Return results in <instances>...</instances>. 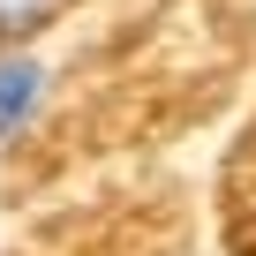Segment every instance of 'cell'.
Returning a JSON list of instances; mask_svg holds the SVG:
<instances>
[{"label": "cell", "instance_id": "6da1fadb", "mask_svg": "<svg viewBox=\"0 0 256 256\" xmlns=\"http://www.w3.org/2000/svg\"><path fill=\"white\" fill-rule=\"evenodd\" d=\"M38 113H46V60L38 53H0V144L30 136Z\"/></svg>", "mask_w": 256, "mask_h": 256}, {"label": "cell", "instance_id": "7a4b0ae2", "mask_svg": "<svg viewBox=\"0 0 256 256\" xmlns=\"http://www.w3.org/2000/svg\"><path fill=\"white\" fill-rule=\"evenodd\" d=\"M60 16V0H0V46H23L30 30H46Z\"/></svg>", "mask_w": 256, "mask_h": 256}]
</instances>
